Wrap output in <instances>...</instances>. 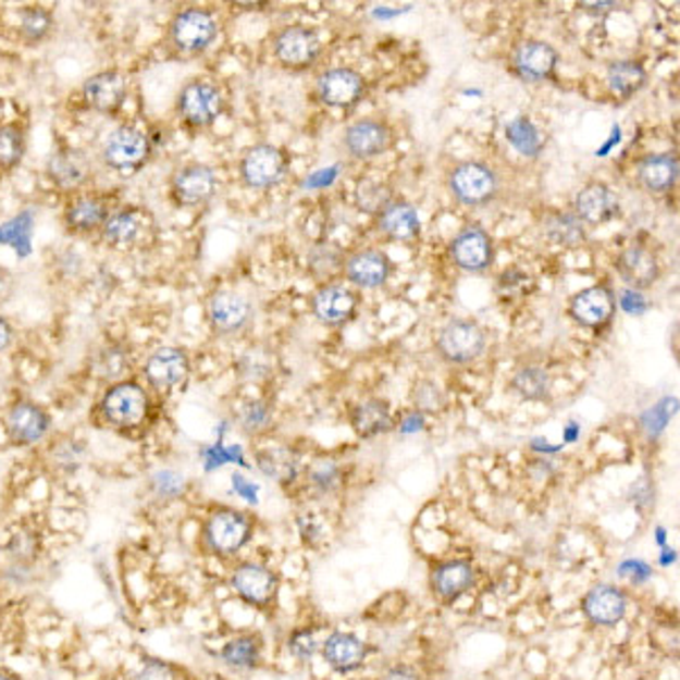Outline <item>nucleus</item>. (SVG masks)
Masks as SVG:
<instances>
[{
  "label": "nucleus",
  "instance_id": "nucleus-5",
  "mask_svg": "<svg viewBox=\"0 0 680 680\" xmlns=\"http://www.w3.org/2000/svg\"><path fill=\"white\" fill-rule=\"evenodd\" d=\"M221 33L215 16L202 8L180 10L166 30V44L177 58H198L207 52Z\"/></svg>",
  "mask_w": 680,
  "mask_h": 680
},
{
  "label": "nucleus",
  "instance_id": "nucleus-11",
  "mask_svg": "<svg viewBox=\"0 0 680 680\" xmlns=\"http://www.w3.org/2000/svg\"><path fill=\"white\" fill-rule=\"evenodd\" d=\"M218 194L215 171L207 163L188 161L177 166L169 180V198L177 209H198Z\"/></svg>",
  "mask_w": 680,
  "mask_h": 680
},
{
  "label": "nucleus",
  "instance_id": "nucleus-54",
  "mask_svg": "<svg viewBox=\"0 0 680 680\" xmlns=\"http://www.w3.org/2000/svg\"><path fill=\"white\" fill-rule=\"evenodd\" d=\"M386 680H420V676L408 667H395L386 673Z\"/></svg>",
  "mask_w": 680,
  "mask_h": 680
},
{
  "label": "nucleus",
  "instance_id": "nucleus-48",
  "mask_svg": "<svg viewBox=\"0 0 680 680\" xmlns=\"http://www.w3.org/2000/svg\"><path fill=\"white\" fill-rule=\"evenodd\" d=\"M533 288H535L533 280L527 275V272H522L520 268H510L499 277V293L504 297H508V299L527 297Z\"/></svg>",
  "mask_w": 680,
  "mask_h": 680
},
{
  "label": "nucleus",
  "instance_id": "nucleus-33",
  "mask_svg": "<svg viewBox=\"0 0 680 680\" xmlns=\"http://www.w3.org/2000/svg\"><path fill=\"white\" fill-rule=\"evenodd\" d=\"M646 82L648 73L635 60H615L606 66L608 94L619 102L635 98L646 87Z\"/></svg>",
  "mask_w": 680,
  "mask_h": 680
},
{
  "label": "nucleus",
  "instance_id": "nucleus-24",
  "mask_svg": "<svg viewBox=\"0 0 680 680\" xmlns=\"http://www.w3.org/2000/svg\"><path fill=\"white\" fill-rule=\"evenodd\" d=\"M112 211L114 207L107 196L94 194V190H79V194H73L69 198L64 207V225L71 234L79 236H89L96 232L100 234Z\"/></svg>",
  "mask_w": 680,
  "mask_h": 680
},
{
  "label": "nucleus",
  "instance_id": "nucleus-9",
  "mask_svg": "<svg viewBox=\"0 0 680 680\" xmlns=\"http://www.w3.org/2000/svg\"><path fill=\"white\" fill-rule=\"evenodd\" d=\"M272 58L275 62L290 71L302 73L316 66L322 54V39L309 25H284L272 35Z\"/></svg>",
  "mask_w": 680,
  "mask_h": 680
},
{
  "label": "nucleus",
  "instance_id": "nucleus-34",
  "mask_svg": "<svg viewBox=\"0 0 680 680\" xmlns=\"http://www.w3.org/2000/svg\"><path fill=\"white\" fill-rule=\"evenodd\" d=\"M477 583V569L468 560H449L441 567H435L431 577V588L445 602L466 594Z\"/></svg>",
  "mask_w": 680,
  "mask_h": 680
},
{
  "label": "nucleus",
  "instance_id": "nucleus-57",
  "mask_svg": "<svg viewBox=\"0 0 680 680\" xmlns=\"http://www.w3.org/2000/svg\"><path fill=\"white\" fill-rule=\"evenodd\" d=\"M579 8L590 12V14H598V12L606 14V12H613L617 8V3H581Z\"/></svg>",
  "mask_w": 680,
  "mask_h": 680
},
{
  "label": "nucleus",
  "instance_id": "nucleus-1",
  "mask_svg": "<svg viewBox=\"0 0 680 680\" xmlns=\"http://www.w3.org/2000/svg\"><path fill=\"white\" fill-rule=\"evenodd\" d=\"M100 420L119 433H134L150 424V393L134 379H121L109 386L98 401Z\"/></svg>",
  "mask_w": 680,
  "mask_h": 680
},
{
  "label": "nucleus",
  "instance_id": "nucleus-29",
  "mask_svg": "<svg viewBox=\"0 0 680 680\" xmlns=\"http://www.w3.org/2000/svg\"><path fill=\"white\" fill-rule=\"evenodd\" d=\"M680 163L673 152H651L638 161V184L651 196H665L678 184Z\"/></svg>",
  "mask_w": 680,
  "mask_h": 680
},
{
  "label": "nucleus",
  "instance_id": "nucleus-58",
  "mask_svg": "<svg viewBox=\"0 0 680 680\" xmlns=\"http://www.w3.org/2000/svg\"><path fill=\"white\" fill-rule=\"evenodd\" d=\"M676 558H678V556H676L673 549H665V552L660 554V565H663V567H669V565L676 562Z\"/></svg>",
  "mask_w": 680,
  "mask_h": 680
},
{
  "label": "nucleus",
  "instance_id": "nucleus-40",
  "mask_svg": "<svg viewBox=\"0 0 680 680\" xmlns=\"http://www.w3.org/2000/svg\"><path fill=\"white\" fill-rule=\"evenodd\" d=\"M261 658V640L257 635H238L230 640L223 651L221 660L232 669H255Z\"/></svg>",
  "mask_w": 680,
  "mask_h": 680
},
{
  "label": "nucleus",
  "instance_id": "nucleus-4",
  "mask_svg": "<svg viewBox=\"0 0 680 680\" xmlns=\"http://www.w3.org/2000/svg\"><path fill=\"white\" fill-rule=\"evenodd\" d=\"M487 347V332L472 318L447 320L433 338L435 357L452 368L470 366Z\"/></svg>",
  "mask_w": 680,
  "mask_h": 680
},
{
  "label": "nucleus",
  "instance_id": "nucleus-27",
  "mask_svg": "<svg viewBox=\"0 0 680 680\" xmlns=\"http://www.w3.org/2000/svg\"><path fill=\"white\" fill-rule=\"evenodd\" d=\"M615 270L621 282L633 290H648L663 275L660 259L644 245H629L615 257Z\"/></svg>",
  "mask_w": 680,
  "mask_h": 680
},
{
  "label": "nucleus",
  "instance_id": "nucleus-20",
  "mask_svg": "<svg viewBox=\"0 0 680 680\" xmlns=\"http://www.w3.org/2000/svg\"><path fill=\"white\" fill-rule=\"evenodd\" d=\"M5 433L14 447H33L39 445L50 433L52 418L44 406L33 399L14 401L5 413Z\"/></svg>",
  "mask_w": 680,
  "mask_h": 680
},
{
  "label": "nucleus",
  "instance_id": "nucleus-56",
  "mask_svg": "<svg viewBox=\"0 0 680 680\" xmlns=\"http://www.w3.org/2000/svg\"><path fill=\"white\" fill-rule=\"evenodd\" d=\"M12 293V275L5 270L0 268V302Z\"/></svg>",
  "mask_w": 680,
  "mask_h": 680
},
{
  "label": "nucleus",
  "instance_id": "nucleus-36",
  "mask_svg": "<svg viewBox=\"0 0 680 680\" xmlns=\"http://www.w3.org/2000/svg\"><path fill=\"white\" fill-rule=\"evenodd\" d=\"M322 656L332 669L347 673L363 665L366 644L351 633H332L322 644Z\"/></svg>",
  "mask_w": 680,
  "mask_h": 680
},
{
  "label": "nucleus",
  "instance_id": "nucleus-16",
  "mask_svg": "<svg viewBox=\"0 0 680 680\" xmlns=\"http://www.w3.org/2000/svg\"><path fill=\"white\" fill-rule=\"evenodd\" d=\"M447 252L458 270L481 275L495 263V240L481 225H466L454 234Z\"/></svg>",
  "mask_w": 680,
  "mask_h": 680
},
{
  "label": "nucleus",
  "instance_id": "nucleus-2",
  "mask_svg": "<svg viewBox=\"0 0 680 680\" xmlns=\"http://www.w3.org/2000/svg\"><path fill=\"white\" fill-rule=\"evenodd\" d=\"M447 194L454 202L468 209L493 205L502 194V175L495 166L481 159L456 161L445 175Z\"/></svg>",
  "mask_w": 680,
  "mask_h": 680
},
{
  "label": "nucleus",
  "instance_id": "nucleus-26",
  "mask_svg": "<svg viewBox=\"0 0 680 680\" xmlns=\"http://www.w3.org/2000/svg\"><path fill=\"white\" fill-rule=\"evenodd\" d=\"M48 180L66 194H79L91 180V161L79 148H58L46 161Z\"/></svg>",
  "mask_w": 680,
  "mask_h": 680
},
{
  "label": "nucleus",
  "instance_id": "nucleus-53",
  "mask_svg": "<svg viewBox=\"0 0 680 680\" xmlns=\"http://www.w3.org/2000/svg\"><path fill=\"white\" fill-rule=\"evenodd\" d=\"M14 341V330L5 316H0V351H5Z\"/></svg>",
  "mask_w": 680,
  "mask_h": 680
},
{
  "label": "nucleus",
  "instance_id": "nucleus-25",
  "mask_svg": "<svg viewBox=\"0 0 680 680\" xmlns=\"http://www.w3.org/2000/svg\"><path fill=\"white\" fill-rule=\"evenodd\" d=\"M230 585L245 604H250L255 608H268V606L275 604L280 581L263 565L240 562L232 571Z\"/></svg>",
  "mask_w": 680,
  "mask_h": 680
},
{
  "label": "nucleus",
  "instance_id": "nucleus-19",
  "mask_svg": "<svg viewBox=\"0 0 680 680\" xmlns=\"http://www.w3.org/2000/svg\"><path fill=\"white\" fill-rule=\"evenodd\" d=\"M250 299L236 290H215L207 299V322L215 336H236L252 322Z\"/></svg>",
  "mask_w": 680,
  "mask_h": 680
},
{
  "label": "nucleus",
  "instance_id": "nucleus-52",
  "mask_svg": "<svg viewBox=\"0 0 680 680\" xmlns=\"http://www.w3.org/2000/svg\"><path fill=\"white\" fill-rule=\"evenodd\" d=\"M234 490L236 493L245 499V502H252V504H257V485H252V483H248L245 481L240 474H234Z\"/></svg>",
  "mask_w": 680,
  "mask_h": 680
},
{
  "label": "nucleus",
  "instance_id": "nucleus-18",
  "mask_svg": "<svg viewBox=\"0 0 680 680\" xmlns=\"http://www.w3.org/2000/svg\"><path fill=\"white\" fill-rule=\"evenodd\" d=\"M144 376L152 391H182L190 376L188 354L182 347L173 345L157 347L144 363Z\"/></svg>",
  "mask_w": 680,
  "mask_h": 680
},
{
  "label": "nucleus",
  "instance_id": "nucleus-15",
  "mask_svg": "<svg viewBox=\"0 0 680 680\" xmlns=\"http://www.w3.org/2000/svg\"><path fill=\"white\" fill-rule=\"evenodd\" d=\"M395 141L393 127L384 119L366 116L354 121L343 132V148L354 161H374L384 157Z\"/></svg>",
  "mask_w": 680,
  "mask_h": 680
},
{
  "label": "nucleus",
  "instance_id": "nucleus-39",
  "mask_svg": "<svg viewBox=\"0 0 680 680\" xmlns=\"http://www.w3.org/2000/svg\"><path fill=\"white\" fill-rule=\"evenodd\" d=\"M27 152V132L21 123H0V175L21 166Z\"/></svg>",
  "mask_w": 680,
  "mask_h": 680
},
{
  "label": "nucleus",
  "instance_id": "nucleus-23",
  "mask_svg": "<svg viewBox=\"0 0 680 680\" xmlns=\"http://www.w3.org/2000/svg\"><path fill=\"white\" fill-rule=\"evenodd\" d=\"M82 98L85 104L102 116L119 114L127 100V77L116 71H98L89 75L82 85Z\"/></svg>",
  "mask_w": 680,
  "mask_h": 680
},
{
  "label": "nucleus",
  "instance_id": "nucleus-50",
  "mask_svg": "<svg viewBox=\"0 0 680 680\" xmlns=\"http://www.w3.org/2000/svg\"><path fill=\"white\" fill-rule=\"evenodd\" d=\"M288 651L293 653V656L297 658H313L316 651H318V642L316 638L309 633V631H297L290 640H288Z\"/></svg>",
  "mask_w": 680,
  "mask_h": 680
},
{
  "label": "nucleus",
  "instance_id": "nucleus-47",
  "mask_svg": "<svg viewBox=\"0 0 680 680\" xmlns=\"http://www.w3.org/2000/svg\"><path fill=\"white\" fill-rule=\"evenodd\" d=\"M393 196L388 194V188L384 184L376 182H363L357 190V205L370 213H376L379 209H384Z\"/></svg>",
  "mask_w": 680,
  "mask_h": 680
},
{
  "label": "nucleus",
  "instance_id": "nucleus-42",
  "mask_svg": "<svg viewBox=\"0 0 680 680\" xmlns=\"http://www.w3.org/2000/svg\"><path fill=\"white\" fill-rule=\"evenodd\" d=\"M411 404H413V411H418L420 416H435L447 406V395L441 388L438 381L420 379L411 391Z\"/></svg>",
  "mask_w": 680,
  "mask_h": 680
},
{
  "label": "nucleus",
  "instance_id": "nucleus-12",
  "mask_svg": "<svg viewBox=\"0 0 680 680\" xmlns=\"http://www.w3.org/2000/svg\"><path fill=\"white\" fill-rule=\"evenodd\" d=\"M359 305V293L341 282H324L309 297L313 318L326 330H343V326H347L357 318Z\"/></svg>",
  "mask_w": 680,
  "mask_h": 680
},
{
  "label": "nucleus",
  "instance_id": "nucleus-38",
  "mask_svg": "<svg viewBox=\"0 0 680 680\" xmlns=\"http://www.w3.org/2000/svg\"><path fill=\"white\" fill-rule=\"evenodd\" d=\"M506 141L527 159H537L544 150V144H547L540 127L529 116H515L506 125Z\"/></svg>",
  "mask_w": 680,
  "mask_h": 680
},
{
  "label": "nucleus",
  "instance_id": "nucleus-32",
  "mask_svg": "<svg viewBox=\"0 0 680 680\" xmlns=\"http://www.w3.org/2000/svg\"><path fill=\"white\" fill-rule=\"evenodd\" d=\"M540 232L556 248H579L588 238V227L571 211L549 209L542 215Z\"/></svg>",
  "mask_w": 680,
  "mask_h": 680
},
{
  "label": "nucleus",
  "instance_id": "nucleus-41",
  "mask_svg": "<svg viewBox=\"0 0 680 680\" xmlns=\"http://www.w3.org/2000/svg\"><path fill=\"white\" fill-rule=\"evenodd\" d=\"M54 16L46 8H25L18 14V37L27 46H39L52 30Z\"/></svg>",
  "mask_w": 680,
  "mask_h": 680
},
{
  "label": "nucleus",
  "instance_id": "nucleus-60",
  "mask_svg": "<svg viewBox=\"0 0 680 680\" xmlns=\"http://www.w3.org/2000/svg\"><path fill=\"white\" fill-rule=\"evenodd\" d=\"M665 542H667V535H665V529H658V544H660V547H665Z\"/></svg>",
  "mask_w": 680,
  "mask_h": 680
},
{
  "label": "nucleus",
  "instance_id": "nucleus-13",
  "mask_svg": "<svg viewBox=\"0 0 680 680\" xmlns=\"http://www.w3.org/2000/svg\"><path fill=\"white\" fill-rule=\"evenodd\" d=\"M617 313V297L610 286L594 284L569 297L567 316L581 330L602 334L613 324Z\"/></svg>",
  "mask_w": 680,
  "mask_h": 680
},
{
  "label": "nucleus",
  "instance_id": "nucleus-51",
  "mask_svg": "<svg viewBox=\"0 0 680 680\" xmlns=\"http://www.w3.org/2000/svg\"><path fill=\"white\" fill-rule=\"evenodd\" d=\"M619 577L629 579L631 583L640 585V583H646L653 577V569L644 560H623L619 565Z\"/></svg>",
  "mask_w": 680,
  "mask_h": 680
},
{
  "label": "nucleus",
  "instance_id": "nucleus-55",
  "mask_svg": "<svg viewBox=\"0 0 680 680\" xmlns=\"http://www.w3.org/2000/svg\"><path fill=\"white\" fill-rule=\"evenodd\" d=\"M422 424H424V416H420L418 411H413V416H408V418L404 420L401 431H404V433H413V431H420Z\"/></svg>",
  "mask_w": 680,
  "mask_h": 680
},
{
  "label": "nucleus",
  "instance_id": "nucleus-31",
  "mask_svg": "<svg viewBox=\"0 0 680 680\" xmlns=\"http://www.w3.org/2000/svg\"><path fill=\"white\" fill-rule=\"evenodd\" d=\"M629 602L626 594L615 585H596L583 598V613L592 623L615 626L623 619Z\"/></svg>",
  "mask_w": 680,
  "mask_h": 680
},
{
  "label": "nucleus",
  "instance_id": "nucleus-28",
  "mask_svg": "<svg viewBox=\"0 0 680 680\" xmlns=\"http://www.w3.org/2000/svg\"><path fill=\"white\" fill-rule=\"evenodd\" d=\"M376 232L391 243H408L420 236L422 221L416 205L401 198H393L384 209L376 213Z\"/></svg>",
  "mask_w": 680,
  "mask_h": 680
},
{
  "label": "nucleus",
  "instance_id": "nucleus-59",
  "mask_svg": "<svg viewBox=\"0 0 680 680\" xmlns=\"http://www.w3.org/2000/svg\"><path fill=\"white\" fill-rule=\"evenodd\" d=\"M0 680H21L16 673H12V671H8V669H3L0 667Z\"/></svg>",
  "mask_w": 680,
  "mask_h": 680
},
{
  "label": "nucleus",
  "instance_id": "nucleus-46",
  "mask_svg": "<svg viewBox=\"0 0 680 680\" xmlns=\"http://www.w3.org/2000/svg\"><path fill=\"white\" fill-rule=\"evenodd\" d=\"M309 481L322 495L334 493V490L341 485V468L334 460H318L309 472Z\"/></svg>",
  "mask_w": 680,
  "mask_h": 680
},
{
  "label": "nucleus",
  "instance_id": "nucleus-35",
  "mask_svg": "<svg viewBox=\"0 0 680 680\" xmlns=\"http://www.w3.org/2000/svg\"><path fill=\"white\" fill-rule=\"evenodd\" d=\"M552 374L547 368L535 366V363H527L522 368H517L508 381V391L512 395H517L524 401H533V404H542L552 399Z\"/></svg>",
  "mask_w": 680,
  "mask_h": 680
},
{
  "label": "nucleus",
  "instance_id": "nucleus-43",
  "mask_svg": "<svg viewBox=\"0 0 680 680\" xmlns=\"http://www.w3.org/2000/svg\"><path fill=\"white\" fill-rule=\"evenodd\" d=\"M238 424L243 433H248V435L265 433L272 424V404H268L265 399H252L248 404H243Z\"/></svg>",
  "mask_w": 680,
  "mask_h": 680
},
{
  "label": "nucleus",
  "instance_id": "nucleus-30",
  "mask_svg": "<svg viewBox=\"0 0 680 680\" xmlns=\"http://www.w3.org/2000/svg\"><path fill=\"white\" fill-rule=\"evenodd\" d=\"M349 426L359 438H379L395 429L391 404L381 397H366L349 408Z\"/></svg>",
  "mask_w": 680,
  "mask_h": 680
},
{
  "label": "nucleus",
  "instance_id": "nucleus-45",
  "mask_svg": "<svg viewBox=\"0 0 680 680\" xmlns=\"http://www.w3.org/2000/svg\"><path fill=\"white\" fill-rule=\"evenodd\" d=\"M150 487L159 499H175L184 493L186 479L175 470H159L150 477Z\"/></svg>",
  "mask_w": 680,
  "mask_h": 680
},
{
  "label": "nucleus",
  "instance_id": "nucleus-6",
  "mask_svg": "<svg viewBox=\"0 0 680 680\" xmlns=\"http://www.w3.org/2000/svg\"><path fill=\"white\" fill-rule=\"evenodd\" d=\"M150 157H152L150 134L134 125H119L107 136L100 150L104 169L114 171L121 177H132L139 173L150 161Z\"/></svg>",
  "mask_w": 680,
  "mask_h": 680
},
{
  "label": "nucleus",
  "instance_id": "nucleus-10",
  "mask_svg": "<svg viewBox=\"0 0 680 680\" xmlns=\"http://www.w3.org/2000/svg\"><path fill=\"white\" fill-rule=\"evenodd\" d=\"M286 173L288 154L272 144H257L245 148L238 159V177L243 186L252 190H268L282 184Z\"/></svg>",
  "mask_w": 680,
  "mask_h": 680
},
{
  "label": "nucleus",
  "instance_id": "nucleus-17",
  "mask_svg": "<svg viewBox=\"0 0 680 680\" xmlns=\"http://www.w3.org/2000/svg\"><path fill=\"white\" fill-rule=\"evenodd\" d=\"M560 62L558 50L542 39H524L510 50L508 69L510 73L527 82V85H540L554 77Z\"/></svg>",
  "mask_w": 680,
  "mask_h": 680
},
{
  "label": "nucleus",
  "instance_id": "nucleus-37",
  "mask_svg": "<svg viewBox=\"0 0 680 680\" xmlns=\"http://www.w3.org/2000/svg\"><path fill=\"white\" fill-rule=\"evenodd\" d=\"M257 468L268 479L290 485L299 474V456L286 445H268L257 449Z\"/></svg>",
  "mask_w": 680,
  "mask_h": 680
},
{
  "label": "nucleus",
  "instance_id": "nucleus-7",
  "mask_svg": "<svg viewBox=\"0 0 680 680\" xmlns=\"http://www.w3.org/2000/svg\"><path fill=\"white\" fill-rule=\"evenodd\" d=\"M252 531L255 524L248 512L223 506L207 515L200 531V540L209 554L227 558L238 554L245 544L250 542Z\"/></svg>",
  "mask_w": 680,
  "mask_h": 680
},
{
  "label": "nucleus",
  "instance_id": "nucleus-49",
  "mask_svg": "<svg viewBox=\"0 0 680 680\" xmlns=\"http://www.w3.org/2000/svg\"><path fill=\"white\" fill-rule=\"evenodd\" d=\"M82 454H85V447H79V443H66L54 449L52 460H54V466H58V470H64L66 474H71L82 466Z\"/></svg>",
  "mask_w": 680,
  "mask_h": 680
},
{
  "label": "nucleus",
  "instance_id": "nucleus-21",
  "mask_svg": "<svg viewBox=\"0 0 680 680\" xmlns=\"http://www.w3.org/2000/svg\"><path fill=\"white\" fill-rule=\"evenodd\" d=\"M341 272L354 288L376 290L391 282L395 263L384 250L363 248L345 257Z\"/></svg>",
  "mask_w": 680,
  "mask_h": 680
},
{
  "label": "nucleus",
  "instance_id": "nucleus-14",
  "mask_svg": "<svg viewBox=\"0 0 680 680\" xmlns=\"http://www.w3.org/2000/svg\"><path fill=\"white\" fill-rule=\"evenodd\" d=\"M313 91H316V98L324 107L347 112V109H354L366 98L368 79L357 69L334 66V69L322 71L316 77Z\"/></svg>",
  "mask_w": 680,
  "mask_h": 680
},
{
  "label": "nucleus",
  "instance_id": "nucleus-44",
  "mask_svg": "<svg viewBox=\"0 0 680 680\" xmlns=\"http://www.w3.org/2000/svg\"><path fill=\"white\" fill-rule=\"evenodd\" d=\"M125 680H180V669L161 658H144Z\"/></svg>",
  "mask_w": 680,
  "mask_h": 680
},
{
  "label": "nucleus",
  "instance_id": "nucleus-3",
  "mask_svg": "<svg viewBox=\"0 0 680 680\" xmlns=\"http://www.w3.org/2000/svg\"><path fill=\"white\" fill-rule=\"evenodd\" d=\"M225 107L227 98L213 79L194 77L175 98V116L188 132H202L225 114Z\"/></svg>",
  "mask_w": 680,
  "mask_h": 680
},
{
  "label": "nucleus",
  "instance_id": "nucleus-8",
  "mask_svg": "<svg viewBox=\"0 0 680 680\" xmlns=\"http://www.w3.org/2000/svg\"><path fill=\"white\" fill-rule=\"evenodd\" d=\"M154 215L146 207H119L109 213L107 223L100 230V238L116 252H132L141 250L154 238Z\"/></svg>",
  "mask_w": 680,
  "mask_h": 680
},
{
  "label": "nucleus",
  "instance_id": "nucleus-22",
  "mask_svg": "<svg viewBox=\"0 0 680 680\" xmlns=\"http://www.w3.org/2000/svg\"><path fill=\"white\" fill-rule=\"evenodd\" d=\"M569 211L574 213L585 227H598L615 221L621 213V202L606 182H588L583 188L577 190Z\"/></svg>",
  "mask_w": 680,
  "mask_h": 680
}]
</instances>
